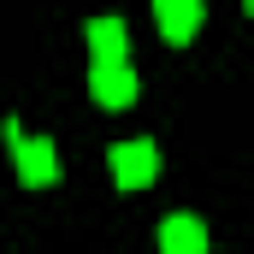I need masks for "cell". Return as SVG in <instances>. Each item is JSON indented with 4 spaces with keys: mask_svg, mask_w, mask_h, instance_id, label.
Returning a JSON list of instances; mask_svg holds the SVG:
<instances>
[{
    "mask_svg": "<svg viewBox=\"0 0 254 254\" xmlns=\"http://www.w3.org/2000/svg\"><path fill=\"white\" fill-rule=\"evenodd\" d=\"M6 136H12V160H18L24 190H48V184H60V148H54L48 136H24L18 119H6Z\"/></svg>",
    "mask_w": 254,
    "mask_h": 254,
    "instance_id": "6da1fadb",
    "label": "cell"
},
{
    "mask_svg": "<svg viewBox=\"0 0 254 254\" xmlns=\"http://www.w3.org/2000/svg\"><path fill=\"white\" fill-rule=\"evenodd\" d=\"M107 166H113V184L125 195H136V190H148V184L160 178V142L130 136V142H119V148L107 154Z\"/></svg>",
    "mask_w": 254,
    "mask_h": 254,
    "instance_id": "7a4b0ae2",
    "label": "cell"
},
{
    "mask_svg": "<svg viewBox=\"0 0 254 254\" xmlns=\"http://www.w3.org/2000/svg\"><path fill=\"white\" fill-rule=\"evenodd\" d=\"M89 95L119 113V107L136 101V71H130V65H89Z\"/></svg>",
    "mask_w": 254,
    "mask_h": 254,
    "instance_id": "3957f363",
    "label": "cell"
},
{
    "mask_svg": "<svg viewBox=\"0 0 254 254\" xmlns=\"http://www.w3.org/2000/svg\"><path fill=\"white\" fill-rule=\"evenodd\" d=\"M83 36H89L95 65H130V60H125V48H130L125 18H89V24H83Z\"/></svg>",
    "mask_w": 254,
    "mask_h": 254,
    "instance_id": "277c9868",
    "label": "cell"
},
{
    "mask_svg": "<svg viewBox=\"0 0 254 254\" xmlns=\"http://www.w3.org/2000/svg\"><path fill=\"white\" fill-rule=\"evenodd\" d=\"M160 254H207V225L195 213L160 219Z\"/></svg>",
    "mask_w": 254,
    "mask_h": 254,
    "instance_id": "5b68a950",
    "label": "cell"
},
{
    "mask_svg": "<svg viewBox=\"0 0 254 254\" xmlns=\"http://www.w3.org/2000/svg\"><path fill=\"white\" fill-rule=\"evenodd\" d=\"M201 18H207L201 0H160V6H154V24H160L166 42H190L195 30H201Z\"/></svg>",
    "mask_w": 254,
    "mask_h": 254,
    "instance_id": "8992f818",
    "label": "cell"
},
{
    "mask_svg": "<svg viewBox=\"0 0 254 254\" xmlns=\"http://www.w3.org/2000/svg\"><path fill=\"white\" fill-rule=\"evenodd\" d=\"M249 12H254V6H249Z\"/></svg>",
    "mask_w": 254,
    "mask_h": 254,
    "instance_id": "52a82bcc",
    "label": "cell"
}]
</instances>
